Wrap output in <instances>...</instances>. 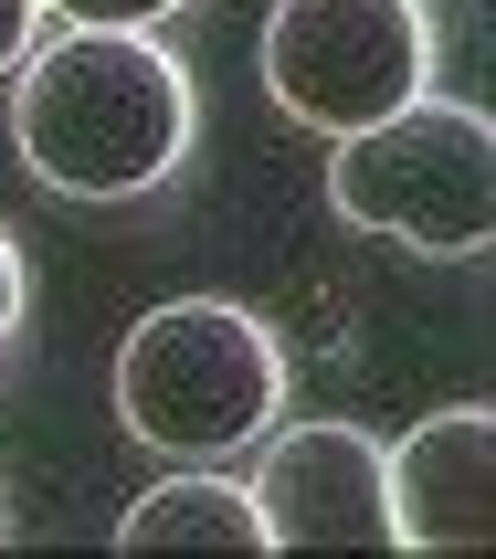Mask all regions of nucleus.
Listing matches in <instances>:
<instances>
[{
    "label": "nucleus",
    "instance_id": "nucleus-11",
    "mask_svg": "<svg viewBox=\"0 0 496 559\" xmlns=\"http://www.w3.org/2000/svg\"><path fill=\"white\" fill-rule=\"evenodd\" d=\"M0 538H11V507H0Z\"/></svg>",
    "mask_w": 496,
    "mask_h": 559
},
{
    "label": "nucleus",
    "instance_id": "nucleus-8",
    "mask_svg": "<svg viewBox=\"0 0 496 559\" xmlns=\"http://www.w3.org/2000/svg\"><path fill=\"white\" fill-rule=\"evenodd\" d=\"M43 11H63L74 32H158L169 11H190V0H43Z\"/></svg>",
    "mask_w": 496,
    "mask_h": 559
},
{
    "label": "nucleus",
    "instance_id": "nucleus-3",
    "mask_svg": "<svg viewBox=\"0 0 496 559\" xmlns=\"http://www.w3.org/2000/svg\"><path fill=\"white\" fill-rule=\"evenodd\" d=\"M339 222L412 253H486L496 233V127L454 95H412L402 117L339 138L328 158Z\"/></svg>",
    "mask_w": 496,
    "mask_h": 559
},
{
    "label": "nucleus",
    "instance_id": "nucleus-1",
    "mask_svg": "<svg viewBox=\"0 0 496 559\" xmlns=\"http://www.w3.org/2000/svg\"><path fill=\"white\" fill-rule=\"evenodd\" d=\"M201 95L158 32H63L11 85L22 169L63 201H138L190 158Z\"/></svg>",
    "mask_w": 496,
    "mask_h": 559
},
{
    "label": "nucleus",
    "instance_id": "nucleus-5",
    "mask_svg": "<svg viewBox=\"0 0 496 559\" xmlns=\"http://www.w3.org/2000/svg\"><path fill=\"white\" fill-rule=\"evenodd\" d=\"M264 549H391V475L359 423H296L253 465Z\"/></svg>",
    "mask_w": 496,
    "mask_h": 559
},
{
    "label": "nucleus",
    "instance_id": "nucleus-2",
    "mask_svg": "<svg viewBox=\"0 0 496 559\" xmlns=\"http://www.w3.org/2000/svg\"><path fill=\"white\" fill-rule=\"evenodd\" d=\"M285 412V348L275 328L233 296H180V307H149L117 348V423L149 454H180V465H222L244 454L253 433H275Z\"/></svg>",
    "mask_w": 496,
    "mask_h": 559
},
{
    "label": "nucleus",
    "instance_id": "nucleus-9",
    "mask_svg": "<svg viewBox=\"0 0 496 559\" xmlns=\"http://www.w3.org/2000/svg\"><path fill=\"white\" fill-rule=\"evenodd\" d=\"M32 32H43V0H0V74L32 63Z\"/></svg>",
    "mask_w": 496,
    "mask_h": 559
},
{
    "label": "nucleus",
    "instance_id": "nucleus-4",
    "mask_svg": "<svg viewBox=\"0 0 496 559\" xmlns=\"http://www.w3.org/2000/svg\"><path fill=\"white\" fill-rule=\"evenodd\" d=\"M423 85H434L423 0H275L264 11V95L317 138L402 117Z\"/></svg>",
    "mask_w": 496,
    "mask_h": 559
},
{
    "label": "nucleus",
    "instance_id": "nucleus-7",
    "mask_svg": "<svg viewBox=\"0 0 496 559\" xmlns=\"http://www.w3.org/2000/svg\"><path fill=\"white\" fill-rule=\"evenodd\" d=\"M117 549H244L264 559V507L233 475H169L117 518Z\"/></svg>",
    "mask_w": 496,
    "mask_h": 559
},
{
    "label": "nucleus",
    "instance_id": "nucleus-10",
    "mask_svg": "<svg viewBox=\"0 0 496 559\" xmlns=\"http://www.w3.org/2000/svg\"><path fill=\"white\" fill-rule=\"evenodd\" d=\"M11 328H22V243L0 233V348H11Z\"/></svg>",
    "mask_w": 496,
    "mask_h": 559
},
{
    "label": "nucleus",
    "instance_id": "nucleus-6",
    "mask_svg": "<svg viewBox=\"0 0 496 559\" xmlns=\"http://www.w3.org/2000/svg\"><path fill=\"white\" fill-rule=\"evenodd\" d=\"M391 475V549H486L496 538V412L454 402L380 443Z\"/></svg>",
    "mask_w": 496,
    "mask_h": 559
}]
</instances>
